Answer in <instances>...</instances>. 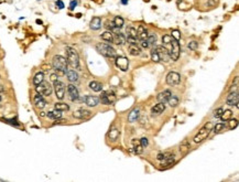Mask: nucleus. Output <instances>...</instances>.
I'll use <instances>...</instances> for the list:
<instances>
[{"label":"nucleus","mask_w":239,"mask_h":182,"mask_svg":"<svg viewBox=\"0 0 239 182\" xmlns=\"http://www.w3.org/2000/svg\"><path fill=\"white\" fill-rule=\"evenodd\" d=\"M66 60H67V63L73 67V69H76V70H79V55H78L77 51L71 46H67L66 49Z\"/></svg>","instance_id":"1"},{"label":"nucleus","mask_w":239,"mask_h":182,"mask_svg":"<svg viewBox=\"0 0 239 182\" xmlns=\"http://www.w3.org/2000/svg\"><path fill=\"white\" fill-rule=\"evenodd\" d=\"M67 65H69L67 60L64 56H62V55H55L53 58L52 66L60 74H65V72L67 71Z\"/></svg>","instance_id":"2"},{"label":"nucleus","mask_w":239,"mask_h":182,"mask_svg":"<svg viewBox=\"0 0 239 182\" xmlns=\"http://www.w3.org/2000/svg\"><path fill=\"white\" fill-rule=\"evenodd\" d=\"M212 128H213L212 123L205 124L204 126L201 128V130H199V133L196 134V136L194 137V142H195V144H199V142L204 141L205 139L209 136L210 131H212Z\"/></svg>","instance_id":"3"},{"label":"nucleus","mask_w":239,"mask_h":182,"mask_svg":"<svg viewBox=\"0 0 239 182\" xmlns=\"http://www.w3.org/2000/svg\"><path fill=\"white\" fill-rule=\"evenodd\" d=\"M96 49H97L98 52L103 54L104 56H106V58H116L117 56L116 50L106 43H98L96 45Z\"/></svg>","instance_id":"4"},{"label":"nucleus","mask_w":239,"mask_h":182,"mask_svg":"<svg viewBox=\"0 0 239 182\" xmlns=\"http://www.w3.org/2000/svg\"><path fill=\"white\" fill-rule=\"evenodd\" d=\"M99 101L101 102V104L104 105H112L116 102V95L112 91H106L103 92L100 95Z\"/></svg>","instance_id":"5"},{"label":"nucleus","mask_w":239,"mask_h":182,"mask_svg":"<svg viewBox=\"0 0 239 182\" xmlns=\"http://www.w3.org/2000/svg\"><path fill=\"white\" fill-rule=\"evenodd\" d=\"M35 90L39 94H41L42 96H50L52 94V86L50 85V83L47 82H42L39 85L35 86Z\"/></svg>","instance_id":"6"},{"label":"nucleus","mask_w":239,"mask_h":182,"mask_svg":"<svg viewBox=\"0 0 239 182\" xmlns=\"http://www.w3.org/2000/svg\"><path fill=\"white\" fill-rule=\"evenodd\" d=\"M171 45H172V49L170 51V59H172L173 61H177L180 58V43L179 41H176L175 39H173L171 40Z\"/></svg>","instance_id":"7"},{"label":"nucleus","mask_w":239,"mask_h":182,"mask_svg":"<svg viewBox=\"0 0 239 182\" xmlns=\"http://www.w3.org/2000/svg\"><path fill=\"white\" fill-rule=\"evenodd\" d=\"M53 83H54L55 95H56L58 99H63L64 96H65V85H64V83L60 81H55Z\"/></svg>","instance_id":"8"},{"label":"nucleus","mask_w":239,"mask_h":182,"mask_svg":"<svg viewBox=\"0 0 239 182\" xmlns=\"http://www.w3.org/2000/svg\"><path fill=\"white\" fill-rule=\"evenodd\" d=\"M180 81H181V76L179 73L176 72H170L167 75V83L171 86H176L179 85Z\"/></svg>","instance_id":"9"},{"label":"nucleus","mask_w":239,"mask_h":182,"mask_svg":"<svg viewBox=\"0 0 239 182\" xmlns=\"http://www.w3.org/2000/svg\"><path fill=\"white\" fill-rule=\"evenodd\" d=\"M112 34H114V42L118 45H124L126 43V38L125 35L121 33L120 31L118 30V28H115L114 30H111Z\"/></svg>","instance_id":"10"},{"label":"nucleus","mask_w":239,"mask_h":182,"mask_svg":"<svg viewBox=\"0 0 239 182\" xmlns=\"http://www.w3.org/2000/svg\"><path fill=\"white\" fill-rule=\"evenodd\" d=\"M116 65L121 71L126 72L129 69V61H128L127 58H125V56H116Z\"/></svg>","instance_id":"11"},{"label":"nucleus","mask_w":239,"mask_h":182,"mask_svg":"<svg viewBox=\"0 0 239 182\" xmlns=\"http://www.w3.org/2000/svg\"><path fill=\"white\" fill-rule=\"evenodd\" d=\"M154 49H156V52H158L160 61H164V62H169V61H170V52H169L165 48H163V46H161V45H158V46H156Z\"/></svg>","instance_id":"12"},{"label":"nucleus","mask_w":239,"mask_h":182,"mask_svg":"<svg viewBox=\"0 0 239 182\" xmlns=\"http://www.w3.org/2000/svg\"><path fill=\"white\" fill-rule=\"evenodd\" d=\"M90 116H92V113L88 109H85V108H79L78 110L73 113V117L77 119H88Z\"/></svg>","instance_id":"13"},{"label":"nucleus","mask_w":239,"mask_h":182,"mask_svg":"<svg viewBox=\"0 0 239 182\" xmlns=\"http://www.w3.org/2000/svg\"><path fill=\"white\" fill-rule=\"evenodd\" d=\"M238 102H239V96H238V92H233L231 91L229 93V95L227 96V99H226V103L229 106H236L238 107Z\"/></svg>","instance_id":"14"},{"label":"nucleus","mask_w":239,"mask_h":182,"mask_svg":"<svg viewBox=\"0 0 239 182\" xmlns=\"http://www.w3.org/2000/svg\"><path fill=\"white\" fill-rule=\"evenodd\" d=\"M67 93H69V97L71 101H76L79 97V94H78V90L76 88L75 85L73 84H69L67 85Z\"/></svg>","instance_id":"15"},{"label":"nucleus","mask_w":239,"mask_h":182,"mask_svg":"<svg viewBox=\"0 0 239 182\" xmlns=\"http://www.w3.org/2000/svg\"><path fill=\"white\" fill-rule=\"evenodd\" d=\"M174 162H175V155H174V153H171L167 159L162 160L161 169H167V168L172 167V166L174 165Z\"/></svg>","instance_id":"16"},{"label":"nucleus","mask_w":239,"mask_h":182,"mask_svg":"<svg viewBox=\"0 0 239 182\" xmlns=\"http://www.w3.org/2000/svg\"><path fill=\"white\" fill-rule=\"evenodd\" d=\"M84 101H85V104H86L87 106H90V107H96L98 104H99V102H100L98 97L93 96V95L85 96Z\"/></svg>","instance_id":"17"},{"label":"nucleus","mask_w":239,"mask_h":182,"mask_svg":"<svg viewBox=\"0 0 239 182\" xmlns=\"http://www.w3.org/2000/svg\"><path fill=\"white\" fill-rule=\"evenodd\" d=\"M171 96H172V93H171V91L170 90H165V91H163V92H161V93H159L158 94V101L160 102V103H167V101H169V98H170Z\"/></svg>","instance_id":"18"},{"label":"nucleus","mask_w":239,"mask_h":182,"mask_svg":"<svg viewBox=\"0 0 239 182\" xmlns=\"http://www.w3.org/2000/svg\"><path fill=\"white\" fill-rule=\"evenodd\" d=\"M34 104H35V106H37V108L42 109V108H44V107H45L46 102H45V99L43 98V96L37 93V95L34 96Z\"/></svg>","instance_id":"19"},{"label":"nucleus","mask_w":239,"mask_h":182,"mask_svg":"<svg viewBox=\"0 0 239 182\" xmlns=\"http://www.w3.org/2000/svg\"><path fill=\"white\" fill-rule=\"evenodd\" d=\"M164 110H165V104L164 103H160V102H159V104H156V106L152 107L151 113H152V115H160V114H162Z\"/></svg>","instance_id":"20"},{"label":"nucleus","mask_w":239,"mask_h":182,"mask_svg":"<svg viewBox=\"0 0 239 182\" xmlns=\"http://www.w3.org/2000/svg\"><path fill=\"white\" fill-rule=\"evenodd\" d=\"M137 34H138V39L140 41L147 40L148 38V30L144 28L143 26H139L138 30H137Z\"/></svg>","instance_id":"21"},{"label":"nucleus","mask_w":239,"mask_h":182,"mask_svg":"<svg viewBox=\"0 0 239 182\" xmlns=\"http://www.w3.org/2000/svg\"><path fill=\"white\" fill-rule=\"evenodd\" d=\"M131 144H132L135 153H137V155H141V153L143 152V147H142L141 144H140V140H138V139H132Z\"/></svg>","instance_id":"22"},{"label":"nucleus","mask_w":239,"mask_h":182,"mask_svg":"<svg viewBox=\"0 0 239 182\" xmlns=\"http://www.w3.org/2000/svg\"><path fill=\"white\" fill-rule=\"evenodd\" d=\"M129 53L132 56H138L141 54V49L139 48L137 43H129Z\"/></svg>","instance_id":"23"},{"label":"nucleus","mask_w":239,"mask_h":182,"mask_svg":"<svg viewBox=\"0 0 239 182\" xmlns=\"http://www.w3.org/2000/svg\"><path fill=\"white\" fill-rule=\"evenodd\" d=\"M90 29L92 30H98L101 28V19L99 17H94L90 21Z\"/></svg>","instance_id":"24"},{"label":"nucleus","mask_w":239,"mask_h":182,"mask_svg":"<svg viewBox=\"0 0 239 182\" xmlns=\"http://www.w3.org/2000/svg\"><path fill=\"white\" fill-rule=\"evenodd\" d=\"M65 74H66L67 76V80H69V82H77L78 81V74L76 72H75V70H67L66 72H65Z\"/></svg>","instance_id":"25"},{"label":"nucleus","mask_w":239,"mask_h":182,"mask_svg":"<svg viewBox=\"0 0 239 182\" xmlns=\"http://www.w3.org/2000/svg\"><path fill=\"white\" fill-rule=\"evenodd\" d=\"M139 114H140V109H139V108H135V109H132L131 110V113L129 114V116H128V121H129V123H133V121H135L139 118Z\"/></svg>","instance_id":"26"},{"label":"nucleus","mask_w":239,"mask_h":182,"mask_svg":"<svg viewBox=\"0 0 239 182\" xmlns=\"http://www.w3.org/2000/svg\"><path fill=\"white\" fill-rule=\"evenodd\" d=\"M101 40L106 41V42H114V34H112V32L109 31V30H107V31H105L104 33H101L100 35Z\"/></svg>","instance_id":"27"},{"label":"nucleus","mask_w":239,"mask_h":182,"mask_svg":"<svg viewBox=\"0 0 239 182\" xmlns=\"http://www.w3.org/2000/svg\"><path fill=\"white\" fill-rule=\"evenodd\" d=\"M62 113L63 112H60V110H56L55 109L54 112H49V113L46 114L47 117L51 119H55V120H60L62 118Z\"/></svg>","instance_id":"28"},{"label":"nucleus","mask_w":239,"mask_h":182,"mask_svg":"<svg viewBox=\"0 0 239 182\" xmlns=\"http://www.w3.org/2000/svg\"><path fill=\"white\" fill-rule=\"evenodd\" d=\"M190 148H191L190 142L187 141V140H184V141L181 144V146H180V152H181L182 155H186V153L190 151Z\"/></svg>","instance_id":"29"},{"label":"nucleus","mask_w":239,"mask_h":182,"mask_svg":"<svg viewBox=\"0 0 239 182\" xmlns=\"http://www.w3.org/2000/svg\"><path fill=\"white\" fill-rule=\"evenodd\" d=\"M90 88L94 91V92H100L103 90V84L97 81H93L90 83Z\"/></svg>","instance_id":"30"},{"label":"nucleus","mask_w":239,"mask_h":182,"mask_svg":"<svg viewBox=\"0 0 239 182\" xmlns=\"http://www.w3.org/2000/svg\"><path fill=\"white\" fill-rule=\"evenodd\" d=\"M118 136H119V130L116 127H111V129H110L109 133H108V137H109L110 140L115 141V140H117Z\"/></svg>","instance_id":"31"},{"label":"nucleus","mask_w":239,"mask_h":182,"mask_svg":"<svg viewBox=\"0 0 239 182\" xmlns=\"http://www.w3.org/2000/svg\"><path fill=\"white\" fill-rule=\"evenodd\" d=\"M43 81H44V74H43V72L37 73V74L34 75V77H33V84H34L35 86H37V85H39L40 83H42Z\"/></svg>","instance_id":"32"},{"label":"nucleus","mask_w":239,"mask_h":182,"mask_svg":"<svg viewBox=\"0 0 239 182\" xmlns=\"http://www.w3.org/2000/svg\"><path fill=\"white\" fill-rule=\"evenodd\" d=\"M54 109L60 110V112H67L69 109V106L65 103H56L54 105Z\"/></svg>","instance_id":"33"},{"label":"nucleus","mask_w":239,"mask_h":182,"mask_svg":"<svg viewBox=\"0 0 239 182\" xmlns=\"http://www.w3.org/2000/svg\"><path fill=\"white\" fill-rule=\"evenodd\" d=\"M114 23H115V27L116 28H118V29H120V28H122L124 27V18H121L120 16H116L115 18H114Z\"/></svg>","instance_id":"34"},{"label":"nucleus","mask_w":239,"mask_h":182,"mask_svg":"<svg viewBox=\"0 0 239 182\" xmlns=\"http://www.w3.org/2000/svg\"><path fill=\"white\" fill-rule=\"evenodd\" d=\"M231 116H233V112H231L230 109H226L223 112V114L220 115V117L219 118L222 119L223 121H227L228 119L231 118Z\"/></svg>","instance_id":"35"},{"label":"nucleus","mask_w":239,"mask_h":182,"mask_svg":"<svg viewBox=\"0 0 239 182\" xmlns=\"http://www.w3.org/2000/svg\"><path fill=\"white\" fill-rule=\"evenodd\" d=\"M127 33H128V38H132V39H138V34H137V29H135L133 27H128L127 28Z\"/></svg>","instance_id":"36"},{"label":"nucleus","mask_w":239,"mask_h":182,"mask_svg":"<svg viewBox=\"0 0 239 182\" xmlns=\"http://www.w3.org/2000/svg\"><path fill=\"white\" fill-rule=\"evenodd\" d=\"M167 104L170 105L171 107H176L177 105H179V103H180V101H179V98L176 97V96H171L170 98H169V101L167 102Z\"/></svg>","instance_id":"37"},{"label":"nucleus","mask_w":239,"mask_h":182,"mask_svg":"<svg viewBox=\"0 0 239 182\" xmlns=\"http://www.w3.org/2000/svg\"><path fill=\"white\" fill-rule=\"evenodd\" d=\"M226 125L223 124V123H219V124H216V126L214 127V131H215V134H220L223 133L224 130H226Z\"/></svg>","instance_id":"38"},{"label":"nucleus","mask_w":239,"mask_h":182,"mask_svg":"<svg viewBox=\"0 0 239 182\" xmlns=\"http://www.w3.org/2000/svg\"><path fill=\"white\" fill-rule=\"evenodd\" d=\"M147 41L149 45H153V44H156V35L154 33H148V38Z\"/></svg>","instance_id":"39"},{"label":"nucleus","mask_w":239,"mask_h":182,"mask_svg":"<svg viewBox=\"0 0 239 182\" xmlns=\"http://www.w3.org/2000/svg\"><path fill=\"white\" fill-rule=\"evenodd\" d=\"M228 127L230 128V129H235V128L238 126V120H237L236 118H234V119H228Z\"/></svg>","instance_id":"40"},{"label":"nucleus","mask_w":239,"mask_h":182,"mask_svg":"<svg viewBox=\"0 0 239 182\" xmlns=\"http://www.w3.org/2000/svg\"><path fill=\"white\" fill-rule=\"evenodd\" d=\"M151 60H152L153 62H156V63L160 62V58H159V54H158V52H156V49H152V51H151Z\"/></svg>","instance_id":"41"},{"label":"nucleus","mask_w":239,"mask_h":182,"mask_svg":"<svg viewBox=\"0 0 239 182\" xmlns=\"http://www.w3.org/2000/svg\"><path fill=\"white\" fill-rule=\"evenodd\" d=\"M170 155H171V152H161V153H159L158 156H156V159L160 160V161H162V160L167 159V158L170 156Z\"/></svg>","instance_id":"42"},{"label":"nucleus","mask_w":239,"mask_h":182,"mask_svg":"<svg viewBox=\"0 0 239 182\" xmlns=\"http://www.w3.org/2000/svg\"><path fill=\"white\" fill-rule=\"evenodd\" d=\"M171 40H172V37H171L170 34H165L162 37V42H163V44H170Z\"/></svg>","instance_id":"43"},{"label":"nucleus","mask_w":239,"mask_h":182,"mask_svg":"<svg viewBox=\"0 0 239 182\" xmlns=\"http://www.w3.org/2000/svg\"><path fill=\"white\" fill-rule=\"evenodd\" d=\"M171 37H172L173 39H175L176 41H180V39H181V33H180L179 30H173Z\"/></svg>","instance_id":"44"},{"label":"nucleus","mask_w":239,"mask_h":182,"mask_svg":"<svg viewBox=\"0 0 239 182\" xmlns=\"http://www.w3.org/2000/svg\"><path fill=\"white\" fill-rule=\"evenodd\" d=\"M223 112H224V108H223V107H219V108L215 109V112H214V116H215L216 118H219L220 115L223 114Z\"/></svg>","instance_id":"45"},{"label":"nucleus","mask_w":239,"mask_h":182,"mask_svg":"<svg viewBox=\"0 0 239 182\" xmlns=\"http://www.w3.org/2000/svg\"><path fill=\"white\" fill-rule=\"evenodd\" d=\"M107 28V29L109 30V31H111V30H114L116 28L115 27V23H114V21H107L106 22V26H105Z\"/></svg>","instance_id":"46"},{"label":"nucleus","mask_w":239,"mask_h":182,"mask_svg":"<svg viewBox=\"0 0 239 182\" xmlns=\"http://www.w3.org/2000/svg\"><path fill=\"white\" fill-rule=\"evenodd\" d=\"M188 48H190L191 50L195 51V50L199 48V43H197L196 41H192V42H190V43H188Z\"/></svg>","instance_id":"47"},{"label":"nucleus","mask_w":239,"mask_h":182,"mask_svg":"<svg viewBox=\"0 0 239 182\" xmlns=\"http://www.w3.org/2000/svg\"><path fill=\"white\" fill-rule=\"evenodd\" d=\"M140 144H141V146L143 148H146L149 145V141H148V138H146V137H142L141 139H140Z\"/></svg>","instance_id":"48"},{"label":"nucleus","mask_w":239,"mask_h":182,"mask_svg":"<svg viewBox=\"0 0 239 182\" xmlns=\"http://www.w3.org/2000/svg\"><path fill=\"white\" fill-rule=\"evenodd\" d=\"M77 6V1L76 0H73V1H71V5H69V9L71 10H74L75 7Z\"/></svg>","instance_id":"49"},{"label":"nucleus","mask_w":239,"mask_h":182,"mask_svg":"<svg viewBox=\"0 0 239 182\" xmlns=\"http://www.w3.org/2000/svg\"><path fill=\"white\" fill-rule=\"evenodd\" d=\"M56 6H58V9H63L64 8V2L63 1H61V0H58V1H56Z\"/></svg>","instance_id":"50"},{"label":"nucleus","mask_w":239,"mask_h":182,"mask_svg":"<svg viewBox=\"0 0 239 182\" xmlns=\"http://www.w3.org/2000/svg\"><path fill=\"white\" fill-rule=\"evenodd\" d=\"M141 45H142V48H144V49H147V48H149V43H148V41L147 40H143L141 42Z\"/></svg>","instance_id":"51"},{"label":"nucleus","mask_w":239,"mask_h":182,"mask_svg":"<svg viewBox=\"0 0 239 182\" xmlns=\"http://www.w3.org/2000/svg\"><path fill=\"white\" fill-rule=\"evenodd\" d=\"M216 3H217V0H209V1H208V6L214 7V6H216Z\"/></svg>","instance_id":"52"},{"label":"nucleus","mask_w":239,"mask_h":182,"mask_svg":"<svg viewBox=\"0 0 239 182\" xmlns=\"http://www.w3.org/2000/svg\"><path fill=\"white\" fill-rule=\"evenodd\" d=\"M51 81L52 82L58 81V75H56V74H52V75H51Z\"/></svg>","instance_id":"53"},{"label":"nucleus","mask_w":239,"mask_h":182,"mask_svg":"<svg viewBox=\"0 0 239 182\" xmlns=\"http://www.w3.org/2000/svg\"><path fill=\"white\" fill-rule=\"evenodd\" d=\"M128 2H129V0H121V3H122V5H128Z\"/></svg>","instance_id":"54"},{"label":"nucleus","mask_w":239,"mask_h":182,"mask_svg":"<svg viewBox=\"0 0 239 182\" xmlns=\"http://www.w3.org/2000/svg\"><path fill=\"white\" fill-rule=\"evenodd\" d=\"M1 92H3V87L0 85V93H1Z\"/></svg>","instance_id":"55"},{"label":"nucleus","mask_w":239,"mask_h":182,"mask_svg":"<svg viewBox=\"0 0 239 182\" xmlns=\"http://www.w3.org/2000/svg\"><path fill=\"white\" fill-rule=\"evenodd\" d=\"M37 23H40V24H42V21H41V20H37Z\"/></svg>","instance_id":"56"},{"label":"nucleus","mask_w":239,"mask_h":182,"mask_svg":"<svg viewBox=\"0 0 239 182\" xmlns=\"http://www.w3.org/2000/svg\"><path fill=\"white\" fill-rule=\"evenodd\" d=\"M0 102H1V96H0Z\"/></svg>","instance_id":"57"},{"label":"nucleus","mask_w":239,"mask_h":182,"mask_svg":"<svg viewBox=\"0 0 239 182\" xmlns=\"http://www.w3.org/2000/svg\"><path fill=\"white\" fill-rule=\"evenodd\" d=\"M0 59H1V54H0Z\"/></svg>","instance_id":"58"}]
</instances>
